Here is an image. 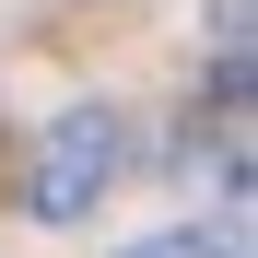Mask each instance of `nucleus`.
I'll use <instances>...</instances> for the list:
<instances>
[{"mask_svg": "<svg viewBox=\"0 0 258 258\" xmlns=\"http://www.w3.org/2000/svg\"><path fill=\"white\" fill-rule=\"evenodd\" d=\"M117 153H129L117 106H71V117H47V141H35V164H24V211H35V223H82V211L106 200Z\"/></svg>", "mask_w": 258, "mask_h": 258, "instance_id": "obj_1", "label": "nucleus"}, {"mask_svg": "<svg viewBox=\"0 0 258 258\" xmlns=\"http://www.w3.org/2000/svg\"><path fill=\"white\" fill-rule=\"evenodd\" d=\"M129 258H211L200 235H153V246H129Z\"/></svg>", "mask_w": 258, "mask_h": 258, "instance_id": "obj_2", "label": "nucleus"}]
</instances>
